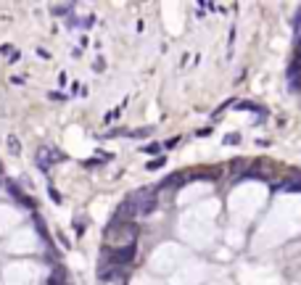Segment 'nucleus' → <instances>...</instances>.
<instances>
[{
	"label": "nucleus",
	"mask_w": 301,
	"mask_h": 285,
	"mask_svg": "<svg viewBox=\"0 0 301 285\" xmlns=\"http://www.w3.org/2000/svg\"><path fill=\"white\" fill-rule=\"evenodd\" d=\"M127 201L135 206L137 214H150L156 209V190H150V187H140V190H135Z\"/></svg>",
	"instance_id": "nucleus-1"
},
{
	"label": "nucleus",
	"mask_w": 301,
	"mask_h": 285,
	"mask_svg": "<svg viewBox=\"0 0 301 285\" xmlns=\"http://www.w3.org/2000/svg\"><path fill=\"white\" fill-rule=\"evenodd\" d=\"M61 159H64V153H58L56 148H50V145H40V148H37V153H35L37 166H40V169H45V172H48L53 164H58Z\"/></svg>",
	"instance_id": "nucleus-2"
},
{
	"label": "nucleus",
	"mask_w": 301,
	"mask_h": 285,
	"mask_svg": "<svg viewBox=\"0 0 301 285\" xmlns=\"http://www.w3.org/2000/svg\"><path fill=\"white\" fill-rule=\"evenodd\" d=\"M137 254V248H135V243H129V245H116L114 251H111V264H116V267H122V264H129L135 259Z\"/></svg>",
	"instance_id": "nucleus-3"
},
{
	"label": "nucleus",
	"mask_w": 301,
	"mask_h": 285,
	"mask_svg": "<svg viewBox=\"0 0 301 285\" xmlns=\"http://www.w3.org/2000/svg\"><path fill=\"white\" fill-rule=\"evenodd\" d=\"M8 193H11V196H14L22 206H27V209H35V198H29L27 193H24L22 187H16L14 183H8Z\"/></svg>",
	"instance_id": "nucleus-4"
},
{
	"label": "nucleus",
	"mask_w": 301,
	"mask_h": 285,
	"mask_svg": "<svg viewBox=\"0 0 301 285\" xmlns=\"http://www.w3.org/2000/svg\"><path fill=\"white\" fill-rule=\"evenodd\" d=\"M5 148H8L11 156H19V151H22V142H19L16 135H8V138H5Z\"/></svg>",
	"instance_id": "nucleus-5"
},
{
	"label": "nucleus",
	"mask_w": 301,
	"mask_h": 285,
	"mask_svg": "<svg viewBox=\"0 0 301 285\" xmlns=\"http://www.w3.org/2000/svg\"><path fill=\"white\" fill-rule=\"evenodd\" d=\"M278 190H285V193H291V190H296V193H301V177H299V180H288V183H283V185H278Z\"/></svg>",
	"instance_id": "nucleus-6"
},
{
	"label": "nucleus",
	"mask_w": 301,
	"mask_h": 285,
	"mask_svg": "<svg viewBox=\"0 0 301 285\" xmlns=\"http://www.w3.org/2000/svg\"><path fill=\"white\" fill-rule=\"evenodd\" d=\"M174 185H185V174H172V177L164 180V187H174Z\"/></svg>",
	"instance_id": "nucleus-7"
},
{
	"label": "nucleus",
	"mask_w": 301,
	"mask_h": 285,
	"mask_svg": "<svg viewBox=\"0 0 301 285\" xmlns=\"http://www.w3.org/2000/svg\"><path fill=\"white\" fill-rule=\"evenodd\" d=\"M35 230L40 232V235H43V241L50 245V235H48V230H45V224H43V219H40V217H35Z\"/></svg>",
	"instance_id": "nucleus-8"
},
{
	"label": "nucleus",
	"mask_w": 301,
	"mask_h": 285,
	"mask_svg": "<svg viewBox=\"0 0 301 285\" xmlns=\"http://www.w3.org/2000/svg\"><path fill=\"white\" fill-rule=\"evenodd\" d=\"M164 164H167V159H164V156H156L153 161H148V166H146V169H148V172H156V169H161Z\"/></svg>",
	"instance_id": "nucleus-9"
},
{
	"label": "nucleus",
	"mask_w": 301,
	"mask_h": 285,
	"mask_svg": "<svg viewBox=\"0 0 301 285\" xmlns=\"http://www.w3.org/2000/svg\"><path fill=\"white\" fill-rule=\"evenodd\" d=\"M71 11V3H66V5H53V16H66Z\"/></svg>",
	"instance_id": "nucleus-10"
},
{
	"label": "nucleus",
	"mask_w": 301,
	"mask_h": 285,
	"mask_svg": "<svg viewBox=\"0 0 301 285\" xmlns=\"http://www.w3.org/2000/svg\"><path fill=\"white\" fill-rule=\"evenodd\" d=\"M143 151H146V153H150V156H159V151H161V145H159V142H148V145H146V148H143Z\"/></svg>",
	"instance_id": "nucleus-11"
},
{
	"label": "nucleus",
	"mask_w": 301,
	"mask_h": 285,
	"mask_svg": "<svg viewBox=\"0 0 301 285\" xmlns=\"http://www.w3.org/2000/svg\"><path fill=\"white\" fill-rule=\"evenodd\" d=\"M132 138H146V135H150V127H143V129H135V132H129Z\"/></svg>",
	"instance_id": "nucleus-12"
},
{
	"label": "nucleus",
	"mask_w": 301,
	"mask_h": 285,
	"mask_svg": "<svg viewBox=\"0 0 301 285\" xmlns=\"http://www.w3.org/2000/svg\"><path fill=\"white\" fill-rule=\"evenodd\" d=\"M246 164H248L246 159H238V161H235V164H233V172H238V169H246Z\"/></svg>",
	"instance_id": "nucleus-13"
},
{
	"label": "nucleus",
	"mask_w": 301,
	"mask_h": 285,
	"mask_svg": "<svg viewBox=\"0 0 301 285\" xmlns=\"http://www.w3.org/2000/svg\"><path fill=\"white\" fill-rule=\"evenodd\" d=\"M225 142H227V145H235V142H240V135H227Z\"/></svg>",
	"instance_id": "nucleus-14"
},
{
	"label": "nucleus",
	"mask_w": 301,
	"mask_h": 285,
	"mask_svg": "<svg viewBox=\"0 0 301 285\" xmlns=\"http://www.w3.org/2000/svg\"><path fill=\"white\" fill-rule=\"evenodd\" d=\"M48 193H50V198H53V201H56V204H61V193H58V190H56V187H50V190H48Z\"/></svg>",
	"instance_id": "nucleus-15"
},
{
	"label": "nucleus",
	"mask_w": 301,
	"mask_h": 285,
	"mask_svg": "<svg viewBox=\"0 0 301 285\" xmlns=\"http://www.w3.org/2000/svg\"><path fill=\"white\" fill-rule=\"evenodd\" d=\"M74 230H77V232H85V219H77V222H74Z\"/></svg>",
	"instance_id": "nucleus-16"
},
{
	"label": "nucleus",
	"mask_w": 301,
	"mask_h": 285,
	"mask_svg": "<svg viewBox=\"0 0 301 285\" xmlns=\"http://www.w3.org/2000/svg\"><path fill=\"white\" fill-rule=\"evenodd\" d=\"M48 98H50V101H64V98H66V95H64V93H50Z\"/></svg>",
	"instance_id": "nucleus-17"
},
{
	"label": "nucleus",
	"mask_w": 301,
	"mask_h": 285,
	"mask_svg": "<svg viewBox=\"0 0 301 285\" xmlns=\"http://www.w3.org/2000/svg\"><path fill=\"white\" fill-rule=\"evenodd\" d=\"M37 56H40V58H45V61H48V58H50V53H48V50H45V48H37Z\"/></svg>",
	"instance_id": "nucleus-18"
},
{
	"label": "nucleus",
	"mask_w": 301,
	"mask_h": 285,
	"mask_svg": "<svg viewBox=\"0 0 301 285\" xmlns=\"http://www.w3.org/2000/svg\"><path fill=\"white\" fill-rule=\"evenodd\" d=\"M177 142H180V138H169V140L164 142V145H167V148H174V145H177Z\"/></svg>",
	"instance_id": "nucleus-19"
},
{
	"label": "nucleus",
	"mask_w": 301,
	"mask_h": 285,
	"mask_svg": "<svg viewBox=\"0 0 301 285\" xmlns=\"http://www.w3.org/2000/svg\"><path fill=\"white\" fill-rule=\"evenodd\" d=\"M19 58H22V53H19V50H14V53H11V56H8V61H11V63H14V61H19Z\"/></svg>",
	"instance_id": "nucleus-20"
},
{
	"label": "nucleus",
	"mask_w": 301,
	"mask_h": 285,
	"mask_svg": "<svg viewBox=\"0 0 301 285\" xmlns=\"http://www.w3.org/2000/svg\"><path fill=\"white\" fill-rule=\"evenodd\" d=\"M116 116H119V111H108V114H106V122H114Z\"/></svg>",
	"instance_id": "nucleus-21"
}]
</instances>
